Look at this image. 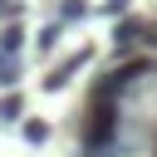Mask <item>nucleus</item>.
Instances as JSON below:
<instances>
[{
	"label": "nucleus",
	"instance_id": "nucleus-1",
	"mask_svg": "<svg viewBox=\"0 0 157 157\" xmlns=\"http://www.w3.org/2000/svg\"><path fill=\"white\" fill-rule=\"evenodd\" d=\"M78 142H83V152L108 157L113 142H118V103L88 98V108H83V118H78Z\"/></svg>",
	"mask_w": 157,
	"mask_h": 157
},
{
	"label": "nucleus",
	"instance_id": "nucleus-2",
	"mask_svg": "<svg viewBox=\"0 0 157 157\" xmlns=\"http://www.w3.org/2000/svg\"><path fill=\"white\" fill-rule=\"evenodd\" d=\"M147 34H152V25H147V20L123 15V20L113 25V59H132V54L147 44Z\"/></svg>",
	"mask_w": 157,
	"mask_h": 157
},
{
	"label": "nucleus",
	"instance_id": "nucleus-3",
	"mask_svg": "<svg viewBox=\"0 0 157 157\" xmlns=\"http://www.w3.org/2000/svg\"><path fill=\"white\" fill-rule=\"evenodd\" d=\"M88 59H93V49H78V54L59 59V64L44 74V93H64V88L74 83V74H78V69H88Z\"/></svg>",
	"mask_w": 157,
	"mask_h": 157
},
{
	"label": "nucleus",
	"instance_id": "nucleus-4",
	"mask_svg": "<svg viewBox=\"0 0 157 157\" xmlns=\"http://www.w3.org/2000/svg\"><path fill=\"white\" fill-rule=\"evenodd\" d=\"M20 118H25L20 88H0V128H20Z\"/></svg>",
	"mask_w": 157,
	"mask_h": 157
},
{
	"label": "nucleus",
	"instance_id": "nucleus-5",
	"mask_svg": "<svg viewBox=\"0 0 157 157\" xmlns=\"http://www.w3.org/2000/svg\"><path fill=\"white\" fill-rule=\"evenodd\" d=\"M88 15H93L88 0H59V15H54V20H59V25H83Z\"/></svg>",
	"mask_w": 157,
	"mask_h": 157
},
{
	"label": "nucleus",
	"instance_id": "nucleus-6",
	"mask_svg": "<svg viewBox=\"0 0 157 157\" xmlns=\"http://www.w3.org/2000/svg\"><path fill=\"white\" fill-rule=\"evenodd\" d=\"M20 137H25L29 147H44V142H49V123H44V118H20Z\"/></svg>",
	"mask_w": 157,
	"mask_h": 157
},
{
	"label": "nucleus",
	"instance_id": "nucleus-7",
	"mask_svg": "<svg viewBox=\"0 0 157 157\" xmlns=\"http://www.w3.org/2000/svg\"><path fill=\"white\" fill-rule=\"evenodd\" d=\"M0 54H25V29H20V20H5V29H0Z\"/></svg>",
	"mask_w": 157,
	"mask_h": 157
},
{
	"label": "nucleus",
	"instance_id": "nucleus-8",
	"mask_svg": "<svg viewBox=\"0 0 157 157\" xmlns=\"http://www.w3.org/2000/svg\"><path fill=\"white\" fill-rule=\"evenodd\" d=\"M20 74H25V59L20 54H0V88H15Z\"/></svg>",
	"mask_w": 157,
	"mask_h": 157
},
{
	"label": "nucleus",
	"instance_id": "nucleus-9",
	"mask_svg": "<svg viewBox=\"0 0 157 157\" xmlns=\"http://www.w3.org/2000/svg\"><path fill=\"white\" fill-rule=\"evenodd\" d=\"M59 34H64V25H59V20H49V25H44V29L34 34V49H39V54H54V44H59Z\"/></svg>",
	"mask_w": 157,
	"mask_h": 157
},
{
	"label": "nucleus",
	"instance_id": "nucleus-10",
	"mask_svg": "<svg viewBox=\"0 0 157 157\" xmlns=\"http://www.w3.org/2000/svg\"><path fill=\"white\" fill-rule=\"evenodd\" d=\"M128 5H132V0H103V5H98V15H108V20H123V15H128Z\"/></svg>",
	"mask_w": 157,
	"mask_h": 157
},
{
	"label": "nucleus",
	"instance_id": "nucleus-11",
	"mask_svg": "<svg viewBox=\"0 0 157 157\" xmlns=\"http://www.w3.org/2000/svg\"><path fill=\"white\" fill-rule=\"evenodd\" d=\"M83 157H93V152H83Z\"/></svg>",
	"mask_w": 157,
	"mask_h": 157
}]
</instances>
